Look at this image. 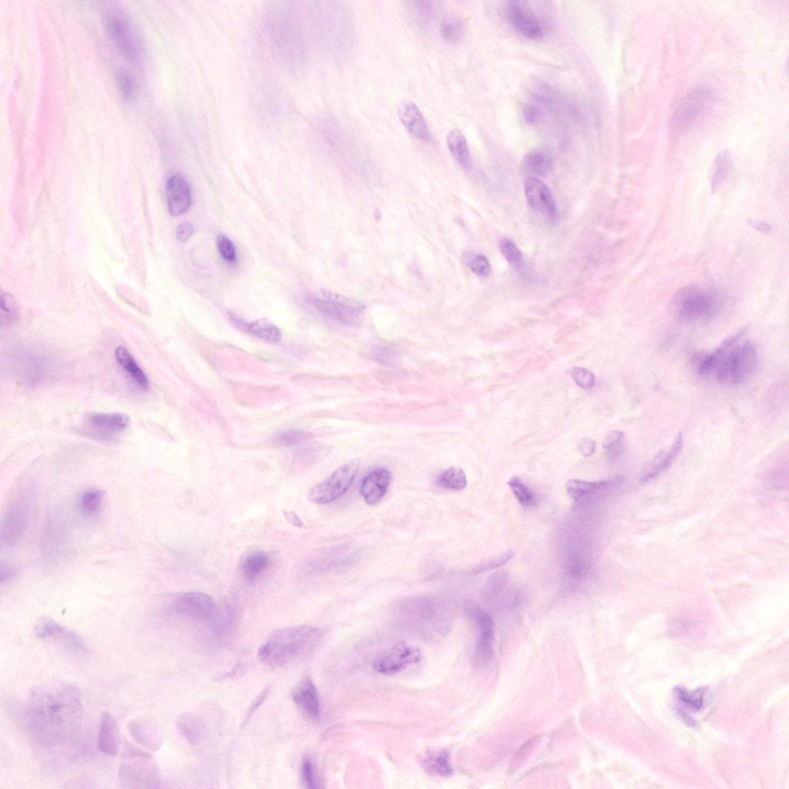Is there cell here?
I'll use <instances>...</instances> for the list:
<instances>
[{"mask_svg":"<svg viewBox=\"0 0 789 789\" xmlns=\"http://www.w3.org/2000/svg\"><path fill=\"white\" fill-rule=\"evenodd\" d=\"M81 709L75 686L44 684L30 692L26 704L18 709V721L39 743L55 745L66 739L78 725Z\"/></svg>","mask_w":789,"mask_h":789,"instance_id":"6da1fadb","label":"cell"},{"mask_svg":"<svg viewBox=\"0 0 789 789\" xmlns=\"http://www.w3.org/2000/svg\"><path fill=\"white\" fill-rule=\"evenodd\" d=\"M746 331L742 329L727 339L714 351L697 358L696 369L702 376H713L726 386H736L746 381L758 364V354L749 341H739Z\"/></svg>","mask_w":789,"mask_h":789,"instance_id":"7a4b0ae2","label":"cell"},{"mask_svg":"<svg viewBox=\"0 0 789 789\" xmlns=\"http://www.w3.org/2000/svg\"><path fill=\"white\" fill-rule=\"evenodd\" d=\"M321 637L318 628L296 626L277 631L260 648L258 659L272 667H282L302 660Z\"/></svg>","mask_w":789,"mask_h":789,"instance_id":"3957f363","label":"cell"},{"mask_svg":"<svg viewBox=\"0 0 789 789\" xmlns=\"http://www.w3.org/2000/svg\"><path fill=\"white\" fill-rule=\"evenodd\" d=\"M674 309L679 317L690 323L708 322L717 317L723 300L721 295L710 287L699 285L684 287L676 295Z\"/></svg>","mask_w":789,"mask_h":789,"instance_id":"277c9868","label":"cell"},{"mask_svg":"<svg viewBox=\"0 0 789 789\" xmlns=\"http://www.w3.org/2000/svg\"><path fill=\"white\" fill-rule=\"evenodd\" d=\"M118 778L123 788H153L159 785L160 775L151 754L126 742Z\"/></svg>","mask_w":789,"mask_h":789,"instance_id":"5b68a950","label":"cell"},{"mask_svg":"<svg viewBox=\"0 0 789 789\" xmlns=\"http://www.w3.org/2000/svg\"><path fill=\"white\" fill-rule=\"evenodd\" d=\"M359 466L360 461L356 459L339 467L327 480L311 489V502L327 504L344 495L354 482Z\"/></svg>","mask_w":789,"mask_h":789,"instance_id":"8992f818","label":"cell"},{"mask_svg":"<svg viewBox=\"0 0 789 789\" xmlns=\"http://www.w3.org/2000/svg\"><path fill=\"white\" fill-rule=\"evenodd\" d=\"M103 21L107 32L120 53L129 60L137 61L140 57V43L131 21L116 11L105 13Z\"/></svg>","mask_w":789,"mask_h":789,"instance_id":"52a82bcc","label":"cell"},{"mask_svg":"<svg viewBox=\"0 0 789 789\" xmlns=\"http://www.w3.org/2000/svg\"><path fill=\"white\" fill-rule=\"evenodd\" d=\"M505 14L510 25L519 35L531 41L543 39L541 23L527 3L517 0L507 2Z\"/></svg>","mask_w":789,"mask_h":789,"instance_id":"ba28073f","label":"cell"},{"mask_svg":"<svg viewBox=\"0 0 789 789\" xmlns=\"http://www.w3.org/2000/svg\"><path fill=\"white\" fill-rule=\"evenodd\" d=\"M179 614L201 621H211L218 615L215 601L206 593L189 592L182 594L174 603Z\"/></svg>","mask_w":789,"mask_h":789,"instance_id":"9c48e42d","label":"cell"},{"mask_svg":"<svg viewBox=\"0 0 789 789\" xmlns=\"http://www.w3.org/2000/svg\"><path fill=\"white\" fill-rule=\"evenodd\" d=\"M35 635L40 640H50L75 654L87 650L86 645L77 634L51 619H43L37 623Z\"/></svg>","mask_w":789,"mask_h":789,"instance_id":"30bf717a","label":"cell"},{"mask_svg":"<svg viewBox=\"0 0 789 789\" xmlns=\"http://www.w3.org/2000/svg\"><path fill=\"white\" fill-rule=\"evenodd\" d=\"M711 98V92L706 89L695 90L687 96L673 116L676 131L682 132L690 127L706 109Z\"/></svg>","mask_w":789,"mask_h":789,"instance_id":"8fae6325","label":"cell"},{"mask_svg":"<svg viewBox=\"0 0 789 789\" xmlns=\"http://www.w3.org/2000/svg\"><path fill=\"white\" fill-rule=\"evenodd\" d=\"M526 201L536 212L546 219L554 221L558 218V208L551 189L539 179L528 178L524 184Z\"/></svg>","mask_w":789,"mask_h":789,"instance_id":"7c38bea8","label":"cell"},{"mask_svg":"<svg viewBox=\"0 0 789 789\" xmlns=\"http://www.w3.org/2000/svg\"><path fill=\"white\" fill-rule=\"evenodd\" d=\"M623 482V477L598 482L571 480L568 482L567 490L575 502L591 503L606 496L613 489L618 488Z\"/></svg>","mask_w":789,"mask_h":789,"instance_id":"4fadbf2b","label":"cell"},{"mask_svg":"<svg viewBox=\"0 0 789 789\" xmlns=\"http://www.w3.org/2000/svg\"><path fill=\"white\" fill-rule=\"evenodd\" d=\"M420 658L421 653L417 647L398 644L377 659L374 667L378 673L391 675L401 672L408 665L419 662Z\"/></svg>","mask_w":789,"mask_h":789,"instance_id":"5bb4252c","label":"cell"},{"mask_svg":"<svg viewBox=\"0 0 789 789\" xmlns=\"http://www.w3.org/2000/svg\"><path fill=\"white\" fill-rule=\"evenodd\" d=\"M129 736L136 743L152 751L159 750L162 745V736L159 726L150 718L139 717L128 725Z\"/></svg>","mask_w":789,"mask_h":789,"instance_id":"9a60e30c","label":"cell"},{"mask_svg":"<svg viewBox=\"0 0 789 789\" xmlns=\"http://www.w3.org/2000/svg\"><path fill=\"white\" fill-rule=\"evenodd\" d=\"M27 507L24 501L18 500L7 509L2 522V539L11 546L21 541L26 526Z\"/></svg>","mask_w":789,"mask_h":789,"instance_id":"2e32d148","label":"cell"},{"mask_svg":"<svg viewBox=\"0 0 789 789\" xmlns=\"http://www.w3.org/2000/svg\"><path fill=\"white\" fill-rule=\"evenodd\" d=\"M401 122L413 137L423 142H430L432 134L420 110L411 100L403 101L398 109Z\"/></svg>","mask_w":789,"mask_h":789,"instance_id":"e0dca14e","label":"cell"},{"mask_svg":"<svg viewBox=\"0 0 789 789\" xmlns=\"http://www.w3.org/2000/svg\"><path fill=\"white\" fill-rule=\"evenodd\" d=\"M166 196L170 215L177 217L186 212L191 203L189 184L182 175L175 174L166 183Z\"/></svg>","mask_w":789,"mask_h":789,"instance_id":"ac0fdd59","label":"cell"},{"mask_svg":"<svg viewBox=\"0 0 789 789\" xmlns=\"http://www.w3.org/2000/svg\"><path fill=\"white\" fill-rule=\"evenodd\" d=\"M120 738L118 723L113 714L105 711L102 714L97 737V748L100 753L116 756L120 751Z\"/></svg>","mask_w":789,"mask_h":789,"instance_id":"d6986e66","label":"cell"},{"mask_svg":"<svg viewBox=\"0 0 789 789\" xmlns=\"http://www.w3.org/2000/svg\"><path fill=\"white\" fill-rule=\"evenodd\" d=\"M391 480V472L385 468H377L369 473L360 487V494L366 504L375 505L379 503L386 494Z\"/></svg>","mask_w":789,"mask_h":789,"instance_id":"ffe728a7","label":"cell"},{"mask_svg":"<svg viewBox=\"0 0 789 789\" xmlns=\"http://www.w3.org/2000/svg\"><path fill=\"white\" fill-rule=\"evenodd\" d=\"M683 447V438L682 433H677L676 438L669 447L659 452L650 462L644 472L642 480L644 482L655 479L661 475L667 468H669L675 459L679 457Z\"/></svg>","mask_w":789,"mask_h":789,"instance_id":"44dd1931","label":"cell"},{"mask_svg":"<svg viewBox=\"0 0 789 789\" xmlns=\"http://www.w3.org/2000/svg\"><path fill=\"white\" fill-rule=\"evenodd\" d=\"M309 302L321 314L345 326H357L361 320L363 314L351 312L335 302L322 300L313 296L309 297Z\"/></svg>","mask_w":789,"mask_h":789,"instance_id":"7402d4cb","label":"cell"},{"mask_svg":"<svg viewBox=\"0 0 789 789\" xmlns=\"http://www.w3.org/2000/svg\"><path fill=\"white\" fill-rule=\"evenodd\" d=\"M292 699L304 712L312 718H318L320 714V701L319 693L309 679H305L295 687L292 692Z\"/></svg>","mask_w":789,"mask_h":789,"instance_id":"603a6c76","label":"cell"},{"mask_svg":"<svg viewBox=\"0 0 789 789\" xmlns=\"http://www.w3.org/2000/svg\"><path fill=\"white\" fill-rule=\"evenodd\" d=\"M115 357L119 365L132 377L134 382L142 391L145 392L149 391V379H148L142 368L138 366L134 358L125 347L119 346L117 348Z\"/></svg>","mask_w":789,"mask_h":789,"instance_id":"cb8c5ba5","label":"cell"},{"mask_svg":"<svg viewBox=\"0 0 789 789\" xmlns=\"http://www.w3.org/2000/svg\"><path fill=\"white\" fill-rule=\"evenodd\" d=\"M129 418L122 413H90L87 422L92 428L106 433L125 430L129 424Z\"/></svg>","mask_w":789,"mask_h":789,"instance_id":"d4e9b609","label":"cell"},{"mask_svg":"<svg viewBox=\"0 0 789 789\" xmlns=\"http://www.w3.org/2000/svg\"><path fill=\"white\" fill-rule=\"evenodd\" d=\"M233 322L238 328L266 342L276 343L282 339L280 329L268 321L262 319L252 323H245L235 318Z\"/></svg>","mask_w":789,"mask_h":789,"instance_id":"484cf974","label":"cell"},{"mask_svg":"<svg viewBox=\"0 0 789 789\" xmlns=\"http://www.w3.org/2000/svg\"><path fill=\"white\" fill-rule=\"evenodd\" d=\"M524 166L527 171L544 177L553 170L554 163L551 154L544 148H534L526 153Z\"/></svg>","mask_w":789,"mask_h":789,"instance_id":"4316f807","label":"cell"},{"mask_svg":"<svg viewBox=\"0 0 789 789\" xmlns=\"http://www.w3.org/2000/svg\"><path fill=\"white\" fill-rule=\"evenodd\" d=\"M447 143L449 150L458 164L464 169L469 170L472 166V157L465 136L460 129H453L448 136Z\"/></svg>","mask_w":789,"mask_h":789,"instance_id":"83f0119b","label":"cell"},{"mask_svg":"<svg viewBox=\"0 0 789 789\" xmlns=\"http://www.w3.org/2000/svg\"><path fill=\"white\" fill-rule=\"evenodd\" d=\"M269 562L270 558L265 551H257L250 554L241 565L244 578L249 583L255 581L268 568Z\"/></svg>","mask_w":789,"mask_h":789,"instance_id":"f1b7e54d","label":"cell"},{"mask_svg":"<svg viewBox=\"0 0 789 789\" xmlns=\"http://www.w3.org/2000/svg\"><path fill=\"white\" fill-rule=\"evenodd\" d=\"M179 734L191 746H197L203 736V726L198 717L191 714L181 716L177 721Z\"/></svg>","mask_w":789,"mask_h":789,"instance_id":"f546056e","label":"cell"},{"mask_svg":"<svg viewBox=\"0 0 789 789\" xmlns=\"http://www.w3.org/2000/svg\"><path fill=\"white\" fill-rule=\"evenodd\" d=\"M436 484L445 489L462 490L467 487V480L462 469L451 467L441 473Z\"/></svg>","mask_w":789,"mask_h":789,"instance_id":"4dcf8cb0","label":"cell"},{"mask_svg":"<svg viewBox=\"0 0 789 789\" xmlns=\"http://www.w3.org/2000/svg\"><path fill=\"white\" fill-rule=\"evenodd\" d=\"M104 492L100 489H90L83 493L80 499L79 507L82 514L92 517L98 514L103 502Z\"/></svg>","mask_w":789,"mask_h":789,"instance_id":"1f68e13d","label":"cell"},{"mask_svg":"<svg viewBox=\"0 0 789 789\" xmlns=\"http://www.w3.org/2000/svg\"><path fill=\"white\" fill-rule=\"evenodd\" d=\"M494 630L484 631L477 642L475 661L480 666L487 665L494 655Z\"/></svg>","mask_w":789,"mask_h":789,"instance_id":"d6a6232c","label":"cell"},{"mask_svg":"<svg viewBox=\"0 0 789 789\" xmlns=\"http://www.w3.org/2000/svg\"><path fill=\"white\" fill-rule=\"evenodd\" d=\"M675 692L683 709L694 712H698L703 709L704 694L706 692L705 689L689 692L682 688H677Z\"/></svg>","mask_w":789,"mask_h":789,"instance_id":"836d02e7","label":"cell"},{"mask_svg":"<svg viewBox=\"0 0 789 789\" xmlns=\"http://www.w3.org/2000/svg\"><path fill=\"white\" fill-rule=\"evenodd\" d=\"M425 766L430 772L443 777L450 776L453 772L450 763V755L445 751L427 758Z\"/></svg>","mask_w":789,"mask_h":789,"instance_id":"e575fe53","label":"cell"},{"mask_svg":"<svg viewBox=\"0 0 789 789\" xmlns=\"http://www.w3.org/2000/svg\"><path fill=\"white\" fill-rule=\"evenodd\" d=\"M731 156L728 152H723L717 157L716 161H714L711 187L714 191H716L726 179L731 170Z\"/></svg>","mask_w":789,"mask_h":789,"instance_id":"d590c367","label":"cell"},{"mask_svg":"<svg viewBox=\"0 0 789 789\" xmlns=\"http://www.w3.org/2000/svg\"><path fill=\"white\" fill-rule=\"evenodd\" d=\"M606 456L615 459L624 452L625 449V435L623 432L612 431L606 436L603 443Z\"/></svg>","mask_w":789,"mask_h":789,"instance_id":"8d00e7d4","label":"cell"},{"mask_svg":"<svg viewBox=\"0 0 789 789\" xmlns=\"http://www.w3.org/2000/svg\"><path fill=\"white\" fill-rule=\"evenodd\" d=\"M499 250L507 261L516 269H522L524 266V257L521 250L509 239L501 240Z\"/></svg>","mask_w":789,"mask_h":789,"instance_id":"74e56055","label":"cell"},{"mask_svg":"<svg viewBox=\"0 0 789 789\" xmlns=\"http://www.w3.org/2000/svg\"><path fill=\"white\" fill-rule=\"evenodd\" d=\"M312 435L304 430H289L275 435L273 442L280 447H292L311 438Z\"/></svg>","mask_w":789,"mask_h":789,"instance_id":"f35d334b","label":"cell"},{"mask_svg":"<svg viewBox=\"0 0 789 789\" xmlns=\"http://www.w3.org/2000/svg\"><path fill=\"white\" fill-rule=\"evenodd\" d=\"M465 610L467 615L475 621L481 632L493 630L494 622L487 612L482 610L475 603L467 601L465 603Z\"/></svg>","mask_w":789,"mask_h":789,"instance_id":"ab89813d","label":"cell"},{"mask_svg":"<svg viewBox=\"0 0 789 789\" xmlns=\"http://www.w3.org/2000/svg\"><path fill=\"white\" fill-rule=\"evenodd\" d=\"M322 294L327 300L339 304L346 309L359 314H363L365 305L360 302L348 298L345 295L332 292L329 290H322Z\"/></svg>","mask_w":789,"mask_h":789,"instance_id":"60d3db41","label":"cell"},{"mask_svg":"<svg viewBox=\"0 0 789 789\" xmlns=\"http://www.w3.org/2000/svg\"><path fill=\"white\" fill-rule=\"evenodd\" d=\"M508 485L519 502L522 505L529 507L534 504V497L531 490L524 484L521 479L514 477L509 480Z\"/></svg>","mask_w":789,"mask_h":789,"instance_id":"b9f144b4","label":"cell"},{"mask_svg":"<svg viewBox=\"0 0 789 789\" xmlns=\"http://www.w3.org/2000/svg\"><path fill=\"white\" fill-rule=\"evenodd\" d=\"M440 33L445 41L456 43L462 36V24L456 18H445L441 24Z\"/></svg>","mask_w":789,"mask_h":789,"instance_id":"7bdbcfd3","label":"cell"},{"mask_svg":"<svg viewBox=\"0 0 789 789\" xmlns=\"http://www.w3.org/2000/svg\"><path fill=\"white\" fill-rule=\"evenodd\" d=\"M2 323L14 322L18 317V308L13 296L9 293L1 295Z\"/></svg>","mask_w":789,"mask_h":789,"instance_id":"ee69618b","label":"cell"},{"mask_svg":"<svg viewBox=\"0 0 789 789\" xmlns=\"http://www.w3.org/2000/svg\"><path fill=\"white\" fill-rule=\"evenodd\" d=\"M571 374L575 383L586 391H589L595 385V376L587 369L575 367L571 370Z\"/></svg>","mask_w":789,"mask_h":789,"instance_id":"f6af8a7d","label":"cell"},{"mask_svg":"<svg viewBox=\"0 0 789 789\" xmlns=\"http://www.w3.org/2000/svg\"><path fill=\"white\" fill-rule=\"evenodd\" d=\"M115 75L120 92L125 98L129 99L132 97L134 91V80L131 74L125 70L119 69Z\"/></svg>","mask_w":789,"mask_h":789,"instance_id":"bcb514c9","label":"cell"},{"mask_svg":"<svg viewBox=\"0 0 789 789\" xmlns=\"http://www.w3.org/2000/svg\"><path fill=\"white\" fill-rule=\"evenodd\" d=\"M218 246L223 258L230 263L236 261V248L227 236L221 235L218 237Z\"/></svg>","mask_w":789,"mask_h":789,"instance_id":"7dc6e473","label":"cell"},{"mask_svg":"<svg viewBox=\"0 0 789 789\" xmlns=\"http://www.w3.org/2000/svg\"><path fill=\"white\" fill-rule=\"evenodd\" d=\"M470 268L473 273L481 277H486L491 272L488 259L482 255H477L471 259Z\"/></svg>","mask_w":789,"mask_h":789,"instance_id":"c3c4849f","label":"cell"},{"mask_svg":"<svg viewBox=\"0 0 789 789\" xmlns=\"http://www.w3.org/2000/svg\"><path fill=\"white\" fill-rule=\"evenodd\" d=\"M514 555V552L509 551L504 554H501L494 559L489 560L484 563H481L475 569V572L480 573L489 570H493L502 567L509 561L512 560Z\"/></svg>","mask_w":789,"mask_h":789,"instance_id":"681fc988","label":"cell"},{"mask_svg":"<svg viewBox=\"0 0 789 789\" xmlns=\"http://www.w3.org/2000/svg\"><path fill=\"white\" fill-rule=\"evenodd\" d=\"M302 777L304 783L309 788H314L315 780L312 763L309 758L304 759L302 766Z\"/></svg>","mask_w":789,"mask_h":789,"instance_id":"f907efd6","label":"cell"},{"mask_svg":"<svg viewBox=\"0 0 789 789\" xmlns=\"http://www.w3.org/2000/svg\"><path fill=\"white\" fill-rule=\"evenodd\" d=\"M194 233V227L189 222H184L176 231V235L181 243H185L191 238Z\"/></svg>","mask_w":789,"mask_h":789,"instance_id":"816d5d0a","label":"cell"},{"mask_svg":"<svg viewBox=\"0 0 789 789\" xmlns=\"http://www.w3.org/2000/svg\"><path fill=\"white\" fill-rule=\"evenodd\" d=\"M578 450L584 457H588L596 450V443L590 438H584L578 443Z\"/></svg>","mask_w":789,"mask_h":789,"instance_id":"f5cc1de1","label":"cell"},{"mask_svg":"<svg viewBox=\"0 0 789 789\" xmlns=\"http://www.w3.org/2000/svg\"><path fill=\"white\" fill-rule=\"evenodd\" d=\"M268 691V689H266V690L263 691L261 694H260L258 696V698L253 703L252 707H250V709H249V711L247 714V716H246V718L245 719V721L243 723L244 726L248 721L250 718L253 716V714L255 712V711H257L260 708V706H261V705L263 704V702L265 701V700L267 697Z\"/></svg>","mask_w":789,"mask_h":789,"instance_id":"db71d44e","label":"cell"},{"mask_svg":"<svg viewBox=\"0 0 789 789\" xmlns=\"http://www.w3.org/2000/svg\"><path fill=\"white\" fill-rule=\"evenodd\" d=\"M537 109L531 105H526L523 110V113L526 122L529 123H534L538 118Z\"/></svg>","mask_w":789,"mask_h":789,"instance_id":"11a10c76","label":"cell"},{"mask_svg":"<svg viewBox=\"0 0 789 789\" xmlns=\"http://www.w3.org/2000/svg\"><path fill=\"white\" fill-rule=\"evenodd\" d=\"M14 576H15V571L11 567V566H9L7 564H4V563H2V564H1V581H2V583H4L5 581L6 582V581H9V580L13 579L14 578Z\"/></svg>","mask_w":789,"mask_h":789,"instance_id":"9f6ffc18","label":"cell"},{"mask_svg":"<svg viewBox=\"0 0 789 789\" xmlns=\"http://www.w3.org/2000/svg\"><path fill=\"white\" fill-rule=\"evenodd\" d=\"M285 516L287 521L297 527L303 526L302 521L298 516L293 512H285Z\"/></svg>","mask_w":789,"mask_h":789,"instance_id":"6f0895ef","label":"cell"},{"mask_svg":"<svg viewBox=\"0 0 789 789\" xmlns=\"http://www.w3.org/2000/svg\"><path fill=\"white\" fill-rule=\"evenodd\" d=\"M754 226V227H755V228H756L757 230H758V231H769V227H768V226H766V225H765V224H761V223H760V222H759V223H758V222H757V223H756V224L755 226Z\"/></svg>","mask_w":789,"mask_h":789,"instance_id":"680465c9","label":"cell"}]
</instances>
